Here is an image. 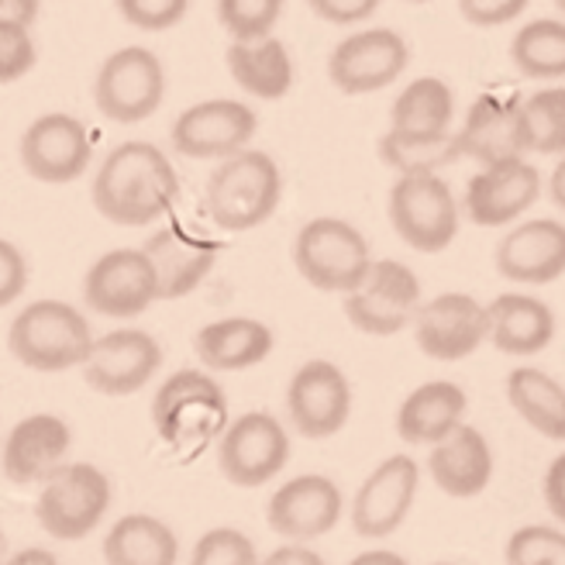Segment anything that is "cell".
<instances>
[{"instance_id": "cell-50", "label": "cell", "mask_w": 565, "mask_h": 565, "mask_svg": "<svg viewBox=\"0 0 565 565\" xmlns=\"http://www.w3.org/2000/svg\"><path fill=\"white\" fill-rule=\"evenodd\" d=\"M555 8H558V11L565 14V0H555Z\"/></svg>"}, {"instance_id": "cell-36", "label": "cell", "mask_w": 565, "mask_h": 565, "mask_svg": "<svg viewBox=\"0 0 565 565\" xmlns=\"http://www.w3.org/2000/svg\"><path fill=\"white\" fill-rule=\"evenodd\" d=\"M279 14L282 0H217V21L238 42L273 35Z\"/></svg>"}, {"instance_id": "cell-7", "label": "cell", "mask_w": 565, "mask_h": 565, "mask_svg": "<svg viewBox=\"0 0 565 565\" xmlns=\"http://www.w3.org/2000/svg\"><path fill=\"white\" fill-rule=\"evenodd\" d=\"M166 97V70L146 45L110 52L94 79V104L118 125H138L152 118Z\"/></svg>"}, {"instance_id": "cell-22", "label": "cell", "mask_w": 565, "mask_h": 565, "mask_svg": "<svg viewBox=\"0 0 565 565\" xmlns=\"http://www.w3.org/2000/svg\"><path fill=\"white\" fill-rule=\"evenodd\" d=\"M459 135H462V156L476 159L479 166L524 159L531 152L521 97H500V94L476 97Z\"/></svg>"}, {"instance_id": "cell-38", "label": "cell", "mask_w": 565, "mask_h": 565, "mask_svg": "<svg viewBox=\"0 0 565 565\" xmlns=\"http://www.w3.org/2000/svg\"><path fill=\"white\" fill-rule=\"evenodd\" d=\"M193 565H256L259 552L256 542L242 534L238 527H211L196 539L190 552Z\"/></svg>"}, {"instance_id": "cell-42", "label": "cell", "mask_w": 565, "mask_h": 565, "mask_svg": "<svg viewBox=\"0 0 565 565\" xmlns=\"http://www.w3.org/2000/svg\"><path fill=\"white\" fill-rule=\"evenodd\" d=\"M28 287V263L14 242H0V307H11Z\"/></svg>"}, {"instance_id": "cell-39", "label": "cell", "mask_w": 565, "mask_h": 565, "mask_svg": "<svg viewBox=\"0 0 565 565\" xmlns=\"http://www.w3.org/2000/svg\"><path fill=\"white\" fill-rule=\"evenodd\" d=\"M39 63V45L32 28L0 21V83H18L24 73H32Z\"/></svg>"}, {"instance_id": "cell-25", "label": "cell", "mask_w": 565, "mask_h": 565, "mask_svg": "<svg viewBox=\"0 0 565 565\" xmlns=\"http://www.w3.org/2000/svg\"><path fill=\"white\" fill-rule=\"evenodd\" d=\"M428 472L435 487L448 497H479L493 479V448L483 438V431L472 424H459L448 438L431 445Z\"/></svg>"}, {"instance_id": "cell-35", "label": "cell", "mask_w": 565, "mask_h": 565, "mask_svg": "<svg viewBox=\"0 0 565 565\" xmlns=\"http://www.w3.org/2000/svg\"><path fill=\"white\" fill-rule=\"evenodd\" d=\"M524 121L531 152L562 156L565 152V87H542L524 97Z\"/></svg>"}, {"instance_id": "cell-46", "label": "cell", "mask_w": 565, "mask_h": 565, "mask_svg": "<svg viewBox=\"0 0 565 565\" xmlns=\"http://www.w3.org/2000/svg\"><path fill=\"white\" fill-rule=\"evenodd\" d=\"M42 0H0V21H14L32 28L39 21Z\"/></svg>"}, {"instance_id": "cell-47", "label": "cell", "mask_w": 565, "mask_h": 565, "mask_svg": "<svg viewBox=\"0 0 565 565\" xmlns=\"http://www.w3.org/2000/svg\"><path fill=\"white\" fill-rule=\"evenodd\" d=\"M548 193H552L555 207H558V211H565V152H562V159H558V162H555V169H552Z\"/></svg>"}, {"instance_id": "cell-5", "label": "cell", "mask_w": 565, "mask_h": 565, "mask_svg": "<svg viewBox=\"0 0 565 565\" xmlns=\"http://www.w3.org/2000/svg\"><path fill=\"white\" fill-rule=\"evenodd\" d=\"M110 507V479L90 462H60L35 500V518L55 542H79L97 531Z\"/></svg>"}, {"instance_id": "cell-51", "label": "cell", "mask_w": 565, "mask_h": 565, "mask_svg": "<svg viewBox=\"0 0 565 565\" xmlns=\"http://www.w3.org/2000/svg\"><path fill=\"white\" fill-rule=\"evenodd\" d=\"M411 4H428V0H411Z\"/></svg>"}, {"instance_id": "cell-32", "label": "cell", "mask_w": 565, "mask_h": 565, "mask_svg": "<svg viewBox=\"0 0 565 565\" xmlns=\"http://www.w3.org/2000/svg\"><path fill=\"white\" fill-rule=\"evenodd\" d=\"M380 159L397 169V177L407 173H438V169L462 159V135L459 131H401L390 128L380 138Z\"/></svg>"}, {"instance_id": "cell-40", "label": "cell", "mask_w": 565, "mask_h": 565, "mask_svg": "<svg viewBox=\"0 0 565 565\" xmlns=\"http://www.w3.org/2000/svg\"><path fill=\"white\" fill-rule=\"evenodd\" d=\"M115 4L118 14L138 32H169L190 11V0H115Z\"/></svg>"}, {"instance_id": "cell-1", "label": "cell", "mask_w": 565, "mask_h": 565, "mask_svg": "<svg viewBox=\"0 0 565 565\" xmlns=\"http://www.w3.org/2000/svg\"><path fill=\"white\" fill-rule=\"evenodd\" d=\"M177 196V169L152 141H125L115 152H107L94 177V207L121 228H146L166 217Z\"/></svg>"}, {"instance_id": "cell-24", "label": "cell", "mask_w": 565, "mask_h": 565, "mask_svg": "<svg viewBox=\"0 0 565 565\" xmlns=\"http://www.w3.org/2000/svg\"><path fill=\"white\" fill-rule=\"evenodd\" d=\"M73 448V428L60 414H28L4 438V476L14 487H32L66 462Z\"/></svg>"}, {"instance_id": "cell-30", "label": "cell", "mask_w": 565, "mask_h": 565, "mask_svg": "<svg viewBox=\"0 0 565 565\" xmlns=\"http://www.w3.org/2000/svg\"><path fill=\"white\" fill-rule=\"evenodd\" d=\"M104 558L110 565H173L180 558V539L152 514H125L107 531Z\"/></svg>"}, {"instance_id": "cell-11", "label": "cell", "mask_w": 565, "mask_h": 565, "mask_svg": "<svg viewBox=\"0 0 565 565\" xmlns=\"http://www.w3.org/2000/svg\"><path fill=\"white\" fill-rule=\"evenodd\" d=\"M224 417H228V397L204 370H177L156 390L152 424L169 445L207 438L221 428Z\"/></svg>"}, {"instance_id": "cell-3", "label": "cell", "mask_w": 565, "mask_h": 565, "mask_svg": "<svg viewBox=\"0 0 565 565\" xmlns=\"http://www.w3.org/2000/svg\"><path fill=\"white\" fill-rule=\"evenodd\" d=\"M90 321L66 300H32L8 324L11 355L35 373H66L94 349Z\"/></svg>"}, {"instance_id": "cell-26", "label": "cell", "mask_w": 565, "mask_h": 565, "mask_svg": "<svg viewBox=\"0 0 565 565\" xmlns=\"http://www.w3.org/2000/svg\"><path fill=\"white\" fill-rule=\"evenodd\" d=\"M469 397L459 383L431 380L411 390L397 411V435L411 445H438L459 428Z\"/></svg>"}, {"instance_id": "cell-45", "label": "cell", "mask_w": 565, "mask_h": 565, "mask_svg": "<svg viewBox=\"0 0 565 565\" xmlns=\"http://www.w3.org/2000/svg\"><path fill=\"white\" fill-rule=\"evenodd\" d=\"M269 565H324V558L318 552H310L303 548V542H290V545H282L276 552L266 555Z\"/></svg>"}, {"instance_id": "cell-44", "label": "cell", "mask_w": 565, "mask_h": 565, "mask_svg": "<svg viewBox=\"0 0 565 565\" xmlns=\"http://www.w3.org/2000/svg\"><path fill=\"white\" fill-rule=\"evenodd\" d=\"M542 493H545V507L555 521L565 524V451L562 456L552 459V466L545 469V483H542Z\"/></svg>"}, {"instance_id": "cell-31", "label": "cell", "mask_w": 565, "mask_h": 565, "mask_svg": "<svg viewBox=\"0 0 565 565\" xmlns=\"http://www.w3.org/2000/svg\"><path fill=\"white\" fill-rule=\"evenodd\" d=\"M507 401L548 441H565V386L534 365H518L507 376Z\"/></svg>"}, {"instance_id": "cell-28", "label": "cell", "mask_w": 565, "mask_h": 565, "mask_svg": "<svg viewBox=\"0 0 565 565\" xmlns=\"http://www.w3.org/2000/svg\"><path fill=\"white\" fill-rule=\"evenodd\" d=\"M490 342L503 355H539L555 338L552 307L531 294H500L487 303Z\"/></svg>"}, {"instance_id": "cell-2", "label": "cell", "mask_w": 565, "mask_h": 565, "mask_svg": "<svg viewBox=\"0 0 565 565\" xmlns=\"http://www.w3.org/2000/svg\"><path fill=\"white\" fill-rule=\"evenodd\" d=\"M282 196V173L269 152L242 149L228 159H217L211 169L204 201L207 217L224 232H252L266 224Z\"/></svg>"}, {"instance_id": "cell-9", "label": "cell", "mask_w": 565, "mask_h": 565, "mask_svg": "<svg viewBox=\"0 0 565 565\" xmlns=\"http://www.w3.org/2000/svg\"><path fill=\"white\" fill-rule=\"evenodd\" d=\"M420 303L417 273L397 259H376L359 287L345 294V318L362 334L390 338L414 324Z\"/></svg>"}, {"instance_id": "cell-18", "label": "cell", "mask_w": 565, "mask_h": 565, "mask_svg": "<svg viewBox=\"0 0 565 565\" xmlns=\"http://www.w3.org/2000/svg\"><path fill=\"white\" fill-rule=\"evenodd\" d=\"M162 365V345L141 328H118L100 334L87 362L79 365L83 380L104 397H128L149 386Z\"/></svg>"}, {"instance_id": "cell-19", "label": "cell", "mask_w": 565, "mask_h": 565, "mask_svg": "<svg viewBox=\"0 0 565 565\" xmlns=\"http://www.w3.org/2000/svg\"><path fill=\"white\" fill-rule=\"evenodd\" d=\"M342 511H345V497L334 479L321 472H303L269 497L266 521L279 539L315 542L321 534L334 531V524L342 521Z\"/></svg>"}, {"instance_id": "cell-20", "label": "cell", "mask_w": 565, "mask_h": 565, "mask_svg": "<svg viewBox=\"0 0 565 565\" xmlns=\"http://www.w3.org/2000/svg\"><path fill=\"white\" fill-rule=\"evenodd\" d=\"M542 196V173L534 162L511 159L483 166L466 186L462 211L479 228H503L514 217L527 214Z\"/></svg>"}, {"instance_id": "cell-48", "label": "cell", "mask_w": 565, "mask_h": 565, "mask_svg": "<svg viewBox=\"0 0 565 565\" xmlns=\"http://www.w3.org/2000/svg\"><path fill=\"white\" fill-rule=\"evenodd\" d=\"M355 562H359V565H373V562H393V565H404V558H401V555H390V552H365V555H359Z\"/></svg>"}, {"instance_id": "cell-14", "label": "cell", "mask_w": 565, "mask_h": 565, "mask_svg": "<svg viewBox=\"0 0 565 565\" xmlns=\"http://www.w3.org/2000/svg\"><path fill=\"white\" fill-rule=\"evenodd\" d=\"M352 414V383L328 359H310L290 376L287 417L300 438L321 441L338 435Z\"/></svg>"}, {"instance_id": "cell-15", "label": "cell", "mask_w": 565, "mask_h": 565, "mask_svg": "<svg viewBox=\"0 0 565 565\" xmlns=\"http://www.w3.org/2000/svg\"><path fill=\"white\" fill-rule=\"evenodd\" d=\"M259 131L256 110L242 100L217 97V100H201L186 107L183 115L173 121V149L186 159H228L242 152Z\"/></svg>"}, {"instance_id": "cell-13", "label": "cell", "mask_w": 565, "mask_h": 565, "mask_svg": "<svg viewBox=\"0 0 565 565\" xmlns=\"http://www.w3.org/2000/svg\"><path fill=\"white\" fill-rule=\"evenodd\" d=\"M411 331L417 349L428 359L459 362L490 338V310L472 294L448 290L417 307Z\"/></svg>"}, {"instance_id": "cell-27", "label": "cell", "mask_w": 565, "mask_h": 565, "mask_svg": "<svg viewBox=\"0 0 565 565\" xmlns=\"http://www.w3.org/2000/svg\"><path fill=\"white\" fill-rule=\"evenodd\" d=\"M276 345L273 328L256 318H221L204 324L193 338V349L211 373H242L269 359Z\"/></svg>"}, {"instance_id": "cell-43", "label": "cell", "mask_w": 565, "mask_h": 565, "mask_svg": "<svg viewBox=\"0 0 565 565\" xmlns=\"http://www.w3.org/2000/svg\"><path fill=\"white\" fill-rule=\"evenodd\" d=\"M328 24H362L380 11V0H303Z\"/></svg>"}, {"instance_id": "cell-10", "label": "cell", "mask_w": 565, "mask_h": 565, "mask_svg": "<svg viewBox=\"0 0 565 565\" xmlns=\"http://www.w3.org/2000/svg\"><path fill=\"white\" fill-rule=\"evenodd\" d=\"M411 66V49L393 28H362L338 42L328 55V79L349 97L386 90Z\"/></svg>"}, {"instance_id": "cell-41", "label": "cell", "mask_w": 565, "mask_h": 565, "mask_svg": "<svg viewBox=\"0 0 565 565\" xmlns=\"http://www.w3.org/2000/svg\"><path fill=\"white\" fill-rule=\"evenodd\" d=\"M527 4L531 0H459V14L476 28H500L521 18Z\"/></svg>"}, {"instance_id": "cell-23", "label": "cell", "mask_w": 565, "mask_h": 565, "mask_svg": "<svg viewBox=\"0 0 565 565\" xmlns=\"http://www.w3.org/2000/svg\"><path fill=\"white\" fill-rule=\"evenodd\" d=\"M149 252V259L159 276V297L162 300H180L193 294L201 282L211 276L221 245L201 232H193L190 224L169 221L141 245Z\"/></svg>"}, {"instance_id": "cell-6", "label": "cell", "mask_w": 565, "mask_h": 565, "mask_svg": "<svg viewBox=\"0 0 565 565\" xmlns=\"http://www.w3.org/2000/svg\"><path fill=\"white\" fill-rule=\"evenodd\" d=\"M390 224L404 245L435 256L459 235V201L438 173H407L390 190Z\"/></svg>"}, {"instance_id": "cell-37", "label": "cell", "mask_w": 565, "mask_h": 565, "mask_svg": "<svg viewBox=\"0 0 565 565\" xmlns=\"http://www.w3.org/2000/svg\"><path fill=\"white\" fill-rule=\"evenodd\" d=\"M503 558L511 565H565V531L548 524L518 527L507 539Z\"/></svg>"}, {"instance_id": "cell-34", "label": "cell", "mask_w": 565, "mask_h": 565, "mask_svg": "<svg viewBox=\"0 0 565 565\" xmlns=\"http://www.w3.org/2000/svg\"><path fill=\"white\" fill-rule=\"evenodd\" d=\"M511 63L527 79H565V21L539 18L518 28Z\"/></svg>"}, {"instance_id": "cell-8", "label": "cell", "mask_w": 565, "mask_h": 565, "mask_svg": "<svg viewBox=\"0 0 565 565\" xmlns=\"http://www.w3.org/2000/svg\"><path fill=\"white\" fill-rule=\"evenodd\" d=\"M290 462V435L266 411H248L224 424L217 438V469L235 487L256 490Z\"/></svg>"}, {"instance_id": "cell-29", "label": "cell", "mask_w": 565, "mask_h": 565, "mask_svg": "<svg viewBox=\"0 0 565 565\" xmlns=\"http://www.w3.org/2000/svg\"><path fill=\"white\" fill-rule=\"evenodd\" d=\"M224 63H228V73L238 87L259 100H282L294 90V55L287 42H279L276 35L252 42L232 39L228 52H224Z\"/></svg>"}, {"instance_id": "cell-16", "label": "cell", "mask_w": 565, "mask_h": 565, "mask_svg": "<svg viewBox=\"0 0 565 565\" xmlns=\"http://www.w3.org/2000/svg\"><path fill=\"white\" fill-rule=\"evenodd\" d=\"M420 487V466L411 456H390L362 479L352 497V527L359 539L380 542L401 531Z\"/></svg>"}, {"instance_id": "cell-17", "label": "cell", "mask_w": 565, "mask_h": 565, "mask_svg": "<svg viewBox=\"0 0 565 565\" xmlns=\"http://www.w3.org/2000/svg\"><path fill=\"white\" fill-rule=\"evenodd\" d=\"M18 152L24 173L39 183H73L87 173L94 159L90 131L79 118L63 115V110H49L28 125Z\"/></svg>"}, {"instance_id": "cell-49", "label": "cell", "mask_w": 565, "mask_h": 565, "mask_svg": "<svg viewBox=\"0 0 565 565\" xmlns=\"http://www.w3.org/2000/svg\"><path fill=\"white\" fill-rule=\"evenodd\" d=\"M11 562H55L52 552H42V548H32V552H18Z\"/></svg>"}, {"instance_id": "cell-4", "label": "cell", "mask_w": 565, "mask_h": 565, "mask_svg": "<svg viewBox=\"0 0 565 565\" xmlns=\"http://www.w3.org/2000/svg\"><path fill=\"white\" fill-rule=\"evenodd\" d=\"M373 252L365 235L345 217H310L297 232L294 266L324 294H349L373 269Z\"/></svg>"}, {"instance_id": "cell-21", "label": "cell", "mask_w": 565, "mask_h": 565, "mask_svg": "<svg viewBox=\"0 0 565 565\" xmlns=\"http://www.w3.org/2000/svg\"><path fill=\"white\" fill-rule=\"evenodd\" d=\"M497 273L524 287H545L565 276V224L555 217H531L514 224L497 242Z\"/></svg>"}, {"instance_id": "cell-12", "label": "cell", "mask_w": 565, "mask_h": 565, "mask_svg": "<svg viewBox=\"0 0 565 565\" xmlns=\"http://www.w3.org/2000/svg\"><path fill=\"white\" fill-rule=\"evenodd\" d=\"M83 300L90 310L115 321H128L146 315V310L162 300L159 276L146 248H115L87 269L83 279Z\"/></svg>"}, {"instance_id": "cell-33", "label": "cell", "mask_w": 565, "mask_h": 565, "mask_svg": "<svg viewBox=\"0 0 565 565\" xmlns=\"http://www.w3.org/2000/svg\"><path fill=\"white\" fill-rule=\"evenodd\" d=\"M451 121H456V94L438 76L411 79L390 107V128L401 131L438 135L451 131Z\"/></svg>"}]
</instances>
